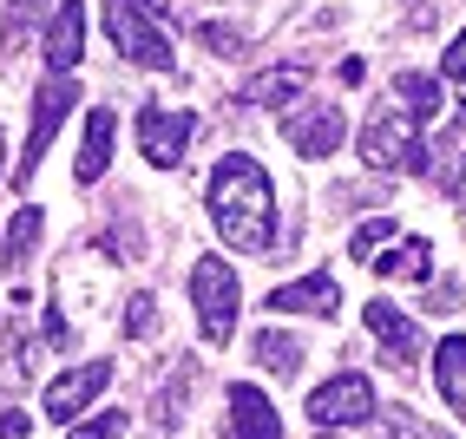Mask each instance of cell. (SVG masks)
I'll return each mask as SVG.
<instances>
[{
  "label": "cell",
  "mask_w": 466,
  "mask_h": 439,
  "mask_svg": "<svg viewBox=\"0 0 466 439\" xmlns=\"http://www.w3.org/2000/svg\"><path fill=\"white\" fill-rule=\"evenodd\" d=\"M204 204H210L217 236H224L237 256H263V249L276 243V191H269V171L257 158L230 151V158L210 171Z\"/></svg>",
  "instance_id": "6da1fadb"
},
{
  "label": "cell",
  "mask_w": 466,
  "mask_h": 439,
  "mask_svg": "<svg viewBox=\"0 0 466 439\" xmlns=\"http://www.w3.org/2000/svg\"><path fill=\"white\" fill-rule=\"evenodd\" d=\"M106 34H112L118 59H132V66H145V73H171L177 66L171 34L158 26L151 7H138V0H106Z\"/></svg>",
  "instance_id": "7a4b0ae2"
},
{
  "label": "cell",
  "mask_w": 466,
  "mask_h": 439,
  "mask_svg": "<svg viewBox=\"0 0 466 439\" xmlns=\"http://www.w3.org/2000/svg\"><path fill=\"white\" fill-rule=\"evenodd\" d=\"M191 302H198V328L210 348H224L237 334V308H243V282L224 256H198L191 263Z\"/></svg>",
  "instance_id": "3957f363"
},
{
  "label": "cell",
  "mask_w": 466,
  "mask_h": 439,
  "mask_svg": "<svg viewBox=\"0 0 466 439\" xmlns=\"http://www.w3.org/2000/svg\"><path fill=\"white\" fill-rule=\"evenodd\" d=\"M361 158L368 171H427L433 151L420 145V118H408L400 105H381L361 132Z\"/></svg>",
  "instance_id": "277c9868"
},
{
  "label": "cell",
  "mask_w": 466,
  "mask_h": 439,
  "mask_svg": "<svg viewBox=\"0 0 466 439\" xmlns=\"http://www.w3.org/2000/svg\"><path fill=\"white\" fill-rule=\"evenodd\" d=\"M381 406H375V381L368 374H335V381H322L316 394H309V420L316 426H368Z\"/></svg>",
  "instance_id": "5b68a950"
},
{
  "label": "cell",
  "mask_w": 466,
  "mask_h": 439,
  "mask_svg": "<svg viewBox=\"0 0 466 439\" xmlns=\"http://www.w3.org/2000/svg\"><path fill=\"white\" fill-rule=\"evenodd\" d=\"M191 138H198V118H191V112L145 105V118H138V151H145L151 171H177L184 151H191Z\"/></svg>",
  "instance_id": "8992f818"
},
{
  "label": "cell",
  "mask_w": 466,
  "mask_h": 439,
  "mask_svg": "<svg viewBox=\"0 0 466 439\" xmlns=\"http://www.w3.org/2000/svg\"><path fill=\"white\" fill-rule=\"evenodd\" d=\"M73 105H79L73 79H40V92H34V132H26V151H20V171H14V184H26V177H34V165L46 158V145H53V132H59V118H66Z\"/></svg>",
  "instance_id": "52a82bcc"
},
{
  "label": "cell",
  "mask_w": 466,
  "mask_h": 439,
  "mask_svg": "<svg viewBox=\"0 0 466 439\" xmlns=\"http://www.w3.org/2000/svg\"><path fill=\"white\" fill-rule=\"evenodd\" d=\"M283 138L296 158H329L349 138V118H341V105H296V112H283Z\"/></svg>",
  "instance_id": "ba28073f"
},
{
  "label": "cell",
  "mask_w": 466,
  "mask_h": 439,
  "mask_svg": "<svg viewBox=\"0 0 466 439\" xmlns=\"http://www.w3.org/2000/svg\"><path fill=\"white\" fill-rule=\"evenodd\" d=\"M106 387H112V361H79V367H66V374H59V381L46 387V420L73 426Z\"/></svg>",
  "instance_id": "9c48e42d"
},
{
  "label": "cell",
  "mask_w": 466,
  "mask_h": 439,
  "mask_svg": "<svg viewBox=\"0 0 466 439\" xmlns=\"http://www.w3.org/2000/svg\"><path fill=\"white\" fill-rule=\"evenodd\" d=\"M269 315H341V282L335 275H296V282H283V289H269Z\"/></svg>",
  "instance_id": "30bf717a"
},
{
  "label": "cell",
  "mask_w": 466,
  "mask_h": 439,
  "mask_svg": "<svg viewBox=\"0 0 466 439\" xmlns=\"http://www.w3.org/2000/svg\"><path fill=\"white\" fill-rule=\"evenodd\" d=\"M79 53H86V7L79 0H59L46 14V66H53V79H73Z\"/></svg>",
  "instance_id": "8fae6325"
},
{
  "label": "cell",
  "mask_w": 466,
  "mask_h": 439,
  "mask_svg": "<svg viewBox=\"0 0 466 439\" xmlns=\"http://www.w3.org/2000/svg\"><path fill=\"white\" fill-rule=\"evenodd\" d=\"M230 439H283V420H276V406L263 400L257 381H230Z\"/></svg>",
  "instance_id": "7c38bea8"
},
{
  "label": "cell",
  "mask_w": 466,
  "mask_h": 439,
  "mask_svg": "<svg viewBox=\"0 0 466 439\" xmlns=\"http://www.w3.org/2000/svg\"><path fill=\"white\" fill-rule=\"evenodd\" d=\"M368 328H375L381 354H388L394 367H408V361L420 354V328H414V315H400L394 302H368Z\"/></svg>",
  "instance_id": "4fadbf2b"
},
{
  "label": "cell",
  "mask_w": 466,
  "mask_h": 439,
  "mask_svg": "<svg viewBox=\"0 0 466 439\" xmlns=\"http://www.w3.org/2000/svg\"><path fill=\"white\" fill-rule=\"evenodd\" d=\"M112 138H118V118L99 105L86 112V138H79V165H73V184H99L106 165H112Z\"/></svg>",
  "instance_id": "5bb4252c"
},
{
  "label": "cell",
  "mask_w": 466,
  "mask_h": 439,
  "mask_svg": "<svg viewBox=\"0 0 466 439\" xmlns=\"http://www.w3.org/2000/svg\"><path fill=\"white\" fill-rule=\"evenodd\" d=\"M433 387H441L447 406L466 420V334H447L441 348H433Z\"/></svg>",
  "instance_id": "9a60e30c"
},
{
  "label": "cell",
  "mask_w": 466,
  "mask_h": 439,
  "mask_svg": "<svg viewBox=\"0 0 466 439\" xmlns=\"http://www.w3.org/2000/svg\"><path fill=\"white\" fill-rule=\"evenodd\" d=\"M40 224H46V210H40V204H20V210H14V224H7V249H0L7 275H26V263H34V249H40Z\"/></svg>",
  "instance_id": "2e32d148"
},
{
  "label": "cell",
  "mask_w": 466,
  "mask_h": 439,
  "mask_svg": "<svg viewBox=\"0 0 466 439\" xmlns=\"http://www.w3.org/2000/svg\"><path fill=\"white\" fill-rule=\"evenodd\" d=\"M302 85H309V73L302 66H269V73H257L250 85H243V105H296L302 99Z\"/></svg>",
  "instance_id": "e0dca14e"
},
{
  "label": "cell",
  "mask_w": 466,
  "mask_h": 439,
  "mask_svg": "<svg viewBox=\"0 0 466 439\" xmlns=\"http://www.w3.org/2000/svg\"><path fill=\"white\" fill-rule=\"evenodd\" d=\"M381 275L388 282H427L433 275V243L427 236H400L388 256H381Z\"/></svg>",
  "instance_id": "ac0fdd59"
},
{
  "label": "cell",
  "mask_w": 466,
  "mask_h": 439,
  "mask_svg": "<svg viewBox=\"0 0 466 439\" xmlns=\"http://www.w3.org/2000/svg\"><path fill=\"white\" fill-rule=\"evenodd\" d=\"M394 99L408 105V118H441L447 79H433V73H400V79H394Z\"/></svg>",
  "instance_id": "d6986e66"
},
{
  "label": "cell",
  "mask_w": 466,
  "mask_h": 439,
  "mask_svg": "<svg viewBox=\"0 0 466 439\" xmlns=\"http://www.w3.org/2000/svg\"><path fill=\"white\" fill-rule=\"evenodd\" d=\"M191 381H198V374H191V361L165 374V387H158V400H151V433H171V426H177V414H184V400H191Z\"/></svg>",
  "instance_id": "ffe728a7"
},
{
  "label": "cell",
  "mask_w": 466,
  "mask_h": 439,
  "mask_svg": "<svg viewBox=\"0 0 466 439\" xmlns=\"http://www.w3.org/2000/svg\"><path fill=\"white\" fill-rule=\"evenodd\" d=\"M250 348H257V361H263L269 374H283V381L302 367V341H296V334H283V328H263V334L250 341Z\"/></svg>",
  "instance_id": "44dd1931"
},
{
  "label": "cell",
  "mask_w": 466,
  "mask_h": 439,
  "mask_svg": "<svg viewBox=\"0 0 466 439\" xmlns=\"http://www.w3.org/2000/svg\"><path fill=\"white\" fill-rule=\"evenodd\" d=\"M381 243H394V216H368V224L349 236V256H355V263H368Z\"/></svg>",
  "instance_id": "7402d4cb"
},
{
  "label": "cell",
  "mask_w": 466,
  "mask_h": 439,
  "mask_svg": "<svg viewBox=\"0 0 466 439\" xmlns=\"http://www.w3.org/2000/svg\"><path fill=\"white\" fill-rule=\"evenodd\" d=\"M126 426H132V414H118V406H112V414H92V420H73V433H66V439H118Z\"/></svg>",
  "instance_id": "603a6c76"
},
{
  "label": "cell",
  "mask_w": 466,
  "mask_h": 439,
  "mask_svg": "<svg viewBox=\"0 0 466 439\" xmlns=\"http://www.w3.org/2000/svg\"><path fill=\"white\" fill-rule=\"evenodd\" d=\"M126 334H138V341H151V334H158V302H151L145 289L126 302Z\"/></svg>",
  "instance_id": "cb8c5ba5"
},
{
  "label": "cell",
  "mask_w": 466,
  "mask_h": 439,
  "mask_svg": "<svg viewBox=\"0 0 466 439\" xmlns=\"http://www.w3.org/2000/svg\"><path fill=\"white\" fill-rule=\"evenodd\" d=\"M26 367H34V341L14 328V334H7V361H0V374H7V381H26Z\"/></svg>",
  "instance_id": "d4e9b609"
},
{
  "label": "cell",
  "mask_w": 466,
  "mask_h": 439,
  "mask_svg": "<svg viewBox=\"0 0 466 439\" xmlns=\"http://www.w3.org/2000/svg\"><path fill=\"white\" fill-rule=\"evenodd\" d=\"M198 40H204L210 53H224V59H237V53H243V34H237V26H224V20H210V26H198Z\"/></svg>",
  "instance_id": "484cf974"
},
{
  "label": "cell",
  "mask_w": 466,
  "mask_h": 439,
  "mask_svg": "<svg viewBox=\"0 0 466 439\" xmlns=\"http://www.w3.org/2000/svg\"><path fill=\"white\" fill-rule=\"evenodd\" d=\"M46 7H53V0H7V26H14V34H20V26H40Z\"/></svg>",
  "instance_id": "4316f807"
},
{
  "label": "cell",
  "mask_w": 466,
  "mask_h": 439,
  "mask_svg": "<svg viewBox=\"0 0 466 439\" xmlns=\"http://www.w3.org/2000/svg\"><path fill=\"white\" fill-rule=\"evenodd\" d=\"M441 79H453V85H466V26L453 34V46H447V59H441Z\"/></svg>",
  "instance_id": "83f0119b"
},
{
  "label": "cell",
  "mask_w": 466,
  "mask_h": 439,
  "mask_svg": "<svg viewBox=\"0 0 466 439\" xmlns=\"http://www.w3.org/2000/svg\"><path fill=\"white\" fill-rule=\"evenodd\" d=\"M53 348H73V328H66V315H59V302H46V328H40Z\"/></svg>",
  "instance_id": "f1b7e54d"
},
{
  "label": "cell",
  "mask_w": 466,
  "mask_h": 439,
  "mask_svg": "<svg viewBox=\"0 0 466 439\" xmlns=\"http://www.w3.org/2000/svg\"><path fill=\"white\" fill-rule=\"evenodd\" d=\"M427 308H441V315H453V308H460V289H453V282H427Z\"/></svg>",
  "instance_id": "f546056e"
},
{
  "label": "cell",
  "mask_w": 466,
  "mask_h": 439,
  "mask_svg": "<svg viewBox=\"0 0 466 439\" xmlns=\"http://www.w3.org/2000/svg\"><path fill=\"white\" fill-rule=\"evenodd\" d=\"M26 433H34V420H26L20 406H7V414H0V439H26Z\"/></svg>",
  "instance_id": "4dcf8cb0"
},
{
  "label": "cell",
  "mask_w": 466,
  "mask_h": 439,
  "mask_svg": "<svg viewBox=\"0 0 466 439\" xmlns=\"http://www.w3.org/2000/svg\"><path fill=\"white\" fill-rule=\"evenodd\" d=\"M138 7H151V14H165V0H138Z\"/></svg>",
  "instance_id": "1f68e13d"
},
{
  "label": "cell",
  "mask_w": 466,
  "mask_h": 439,
  "mask_svg": "<svg viewBox=\"0 0 466 439\" xmlns=\"http://www.w3.org/2000/svg\"><path fill=\"white\" fill-rule=\"evenodd\" d=\"M316 439H335V433H316Z\"/></svg>",
  "instance_id": "d6a6232c"
},
{
  "label": "cell",
  "mask_w": 466,
  "mask_h": 439,
  "mask_svg": "<svg viewBox=\"0 0 466 439\" xmlns=\"http://www.w3.org/2000/svg\"><path fill=\"white\" fill-rule=\"evenodd\" d=\"M0 151H7V145H0Z\"/></svg>",
  "instance_id": "836d02e7"
}]
</instances>
